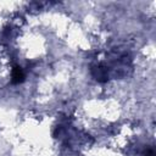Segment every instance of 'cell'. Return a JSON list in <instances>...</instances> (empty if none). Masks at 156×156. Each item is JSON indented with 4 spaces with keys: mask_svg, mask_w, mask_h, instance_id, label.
Here are the masks:
<instances>
[{
    "mask_svg": "<svg viewBox=\"0 0 156 156\" xmlns=\"http://www.w3.org/2000/svg\"><path fill=\"white\" fill-rule=\"evenodd\" d=\"M12 83L13 84H20L24 80V73L21 67H15L12 71Z\"/></svg>",
    "mask_w": 156,
    "mask_h": 156,
    "instance_id": "cell-1",
    "label": "cell"
}]
</instances>
